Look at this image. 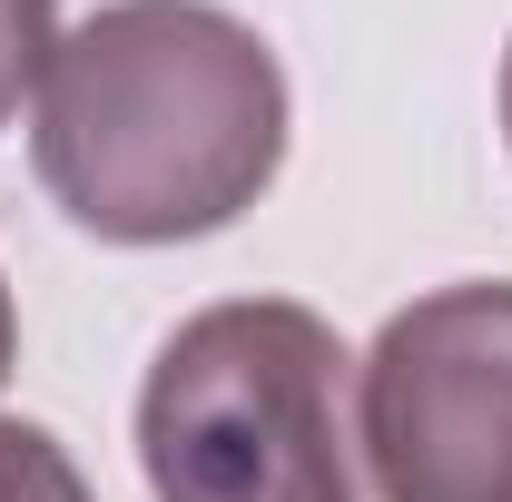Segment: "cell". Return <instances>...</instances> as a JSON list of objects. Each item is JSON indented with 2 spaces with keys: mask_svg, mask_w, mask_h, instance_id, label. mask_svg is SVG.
Returning a JSON list of instances; mask_svg holds the SVG:
<instances>
[{
  "mask_svg": "<svg viewBox=\"0 0 512 502\" xmlns=\"http://www.w3.org/2000/svg\"><path fill=\"white\" fill-rule=\"evenodd\" d=\"M503 128H512V50H503Z\"/></svg>",
  "mask_w": 512,
  "mask_h": 502,
  "instance_id": "7",
  "label": "cell"
},
{
  "mask_svg": "<svg viewBox=\"0 0 512 502\" xmlns=\"http://www.w3.org/2000/svg\"><path fill=\"white\" fill-rule=\"evenodd\" d=\"M0 375H10V286H0Z\"/></svg>",
  "mask_w": 512,
  "mask_h": 502,
  "instance_id": "6",
  "label": "cell"
},
{
  "mask_svg": "<svg viewBox=\"0 0 512 502\" xmlns=\"http://www.w3.org/2000/svg\"><path fill=\"white\" fill-rule=\"evenodd\" d=\"M355 443L384 502H512V286H444L394 315Z\"/></svg>",
  "mask_w": 512,
  "mask_h": 502,
  "instance_id": "3",
  "label": "cell"
},
{
  "mask_svg": "<svg viewBox=\"0 0 512 502\" xmlns=\"http://www.w3.org/2000/svg\"><path fill=\"white\" fill-rule=\"evenodd\" d=\"M50 50H60V0H0V119L40 89Z\"/></svg>",
  "mask_w": 512,
  "mask_h": 502,
  "instance_id": "5",
  "label": "cell"
},
{
  "mask_svg": "<svg viewBox=\"0 0 512 502\" xmlns=\"http://www.w3.org/2000/svg\"><path fill=\"white\" fill-rule=\"evenodd\" d=\"M0 502H89V483L40 424L0 414Z\"/></svg>",
  "mask_w": 512,
  "mask_h": 502,
  "instance_id": "4",
  "label": "cell"
},
{
  "mask_svg": "<svg viewBox=\"0 0 512 502\" xmlns=\"http://www.w3.org/2000/svg\"><path fill=\"white\" fill-rule=\"evenodd\" d=\"M138 463L158 502H355L335 325L286 296L188 315L138 394Z\"/></svg>",
  "mask_w": 512,
  "mask_h": 502,
  "instance_id": "2",
  "label": "cell"
},
{
  "mask_svg": "<svg viewBox=\"0 0 512 502\" xmlns=\"http://www.w3.org/2000/svg\"><path fill=\"white\" fill-rule=\"evenodd\" d=\"M40 188L89 237L178 247L247 217L286 158L276 50L217 0H109L40 69Z\"/></svg>",
  "mask_w": 512,
  "mask_h": 502,
  "instance_id": "1",
  "label": "cell"
}]
</instances>
